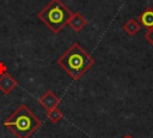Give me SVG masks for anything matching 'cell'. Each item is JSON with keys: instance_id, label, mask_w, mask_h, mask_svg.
Masks as SVG:
<instances>
[{"instance_id": "cell-8", "label": "cell", "mask_w": 153, "mask_h": 138, "mask_svg": "<svg viewBox=\"0 0 153 138\" xmlns=\"http://www.w3.org/2000/svg\"><path fill=\"white\" fill-rule=\"evenodd\" d=\"M123 30L129 35V36H134L139 32L140 30V23L137 22V19L134 18H129L124 24H123Z\"/></svg>"}, {"instance_id": "cell-10", "label": "cell", "mask_w": 153, "mask_h": 138, "mask_svg": "<svg viewBox=\"0 0 153 138\" xmlns=\"http://www.w3.org/2000/svg\"><path fill=\"white\" fill-rule=\"evenodd\" d=\"M145 38L153 46V29H151V30H147L146 31V34H145Z\"/></svg>"}, {"instance_id": "cell-1", "label": "cell", "mask_w": 153, "mask_h": 138, "mask_svg": "<svg viewBox=\"0 0 153 138\" xmlns=\"http://www.w3.org/2000/svg\"><path fill=\"white\" fill-rule=\"evenodd\" d=\"M56 64L73 80H79L94 65V59L80 46V43L74 42L56 60Z\"/></svg>"}, {"instance_id": "cell-2", "label": "cell", "mask_w": 153, "mask_h": 138, "mask_svg": "<svg viewBox=\"0 0 153 138\" xmlns=\"http://www.w3.org/2000/svg\"><path fill=\"white\" fill-rule=\"evenodd\" d=\"M4 125L16 136V138H30L42 126V121L26 104H19L6 119Z\"/></svg>"}, {"instance_id": "cell-5", "label": "cell", "mask_w": 153, "mask_h": 138, "mask_svg": "<svg viewBox=\"0 0 153 138\" xmlns=\"http://www.w3.org/2000/svg\"><path fill=\"white\" fill-rule=\"evenodd\" d=\"M18 85L17 79L10 74L8 72H4L0 74V91L4 94H10L12 92Z\"/></svg>"}, {"instance_id": "cell-11", "label": "cell", "mask_w": 153, "mask_h": 138, "mask_svg": "<svg viewBox=\"0 0 153 138\" xmlns=\"http://www.w3.org/2000/svg\"><path fill=\"white\" fill-rule=\"evenodd\" d=\"M122 138H134V137H133V136H130V134H124Z\"/></svg>"}, {"instance_id": "cell-4", "label": "cell", "mask_w": 153, "mask_h": 138, "mask_svg": "<svg viewBox=\"0 0 153 138\" xmlns=\"http://www.w3.org/2000/svg\"><path fill=\"white\" fill-rule=\"evenodd\" d=\"M61 100L51 91V90H48L45 91L39 98H38V103L45 109V110H49L51 108H55L60 104Z\"/></svg>"}, {"instance_id": "cell-7", "label": "cell", "mask_w": 153, "mask_h": 138, "mask_svg": "<svg viewBox=\"0 0 153 138\" xmlns=\"http://www.w3.org/2000/svg\"><path fill=\"white\" fill-rule=\"evenodd\" d=\"M137 22L140 23V25L145 26L147 30L153 29V8H152V7L145 8V10L139 14Z\"/></svg>"}, {"instance_id": "cell-6", "label": "cell", "mask_w": 153, "mask_h": 138, "mask_svg": "<svg viewBox=\"0 0 153 138\" xmlns=\"http://www.w3.org/2000/svg\"><path fill=\"white\" fill-rule=\"evenodd\" d=\"M87 24V20L80 12H72V16L68 20V25L76 32H80Z\"/></svg>"}, {"instance_id": "cell-9", "label": "cell", "mask_w": 153, "mask_h": 138, "mask_svg": "<svg viewBox=\"0 0 153 138\" xmlns=\"http://www.w3.org/2000/svg\"><path fill=\"white\" fill-rule=\"evenodd\" d=\"M45 115H47V118H48L51 122H54V124H56V122L61 121V120H62V118H63L62 112H61L57 107H55V108H51V109L47 110Z\"/></svg>"}, {"instance_id": "cell-3", "label": "cell", "mask_w": 153, "mask_h": 138, "mask_svg": "<svg viewBox=\"0 0 153 138\" xmlns=\"http://www.w3.org/2000/svg\"><path fill=\"white\" fill-rule=\"evenodd\" d=\"M72 11L61 0H50L38 13V19L55 35H57L67 24Z\"/></svg>"}]
</instances>
